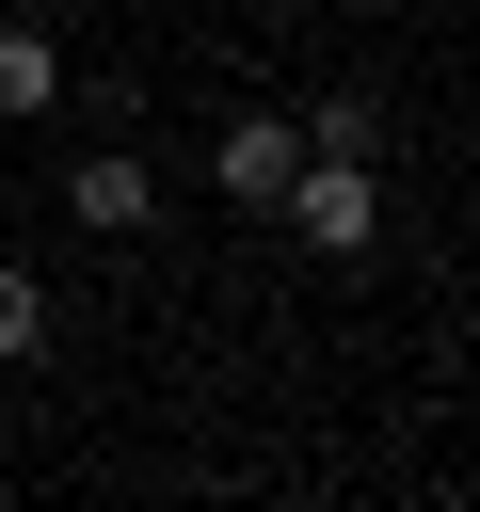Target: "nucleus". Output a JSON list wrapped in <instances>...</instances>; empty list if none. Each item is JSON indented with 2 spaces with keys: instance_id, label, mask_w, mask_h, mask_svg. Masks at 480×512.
Masks as SVG:
<instances>
[{
  "instance_id": "1",
  "label": "nucleus",
  "mask_w": 480,
  "mask_h": 512,
  "mask_svg": "<svg viewBox=\"0 0 480 512\" xmlns=\"http://www.w3.org/2000/svg\"><path fill=\"white\" fill-rule=\"evenodd\" d=\"M272 208H288V240H304V256H368V224H384V176H368L352 144H304Z\"/></svg>"
},
{
  "instance_id": "2",
  "label": "nucleus",
  "mask_w": 480,
  "mask_h": 512,
  "mask_svg": "<svg viewBox=\"0 0 480 512\" xmlns=\"http://www.w3.org/2000/svg\"><path fill=\"white\" fill-rule=\"evenodd\" d=\"M64 224H80V240H144V224H160V160H144V144H96V160L64 176Z\"/></svg>"
},
{
  "instance_id": "3",
  "label": "nucleus",
  "mask_w": 480,
  "mask_h": 512,
  "mask_svg": "<svg viewBox=\"0 0 480 512\" xmlns=\"http://www.w3.org/2000/svg\"><path fill=\"white\" fill-rule=\"evenodd\" d=\"M288 160H304V128H288V112H240V128L208 144V192H224V208H272Z\"/></svg>"
},
{
  "instance_id": "4",
  "label": "nucleus",
  "mask_w": 480,
  "mask_h": 512,
  "mask_svg": "<svg viewBox=\"0 0 480 512\" xmlns=\"http://www.w3.org/2000/svg\"><path fill=\"white\" fill-rule=\"evenodd\" d=\"M48 96H64V48H48L32 16H0V128H32Z\"/></svg>"
},
{
  "instance_id": "5",
  "label": "nucleus",
  "mask_w": 480,
  "mask_h": 512,
  "mask_svg": "<svg viewBox=\"0 0 480 512\" xmlns=\"http://www.w3.org/2000/svg\"><path fill=\"white\" fill-rule=\"evenodd\" d=\"M32 352H48V272L0 256V368H32Z\"/></svg>"
},
{
  "instance_id": "6",
  "label": "nucleus",
  "mask_w": 480,
  "mask_h": 512,
  "mask_svg": "<svg viewBox=\"0 0 480 512\" xmlns=\"http://www.w3.org/2000/svg\"><path fill=\"white\" fill-rule=\"evenodd\" d=\"M304 144H352V160H384V112H368V96H320V112H304Z\"/></svg>"
},
{
  "instance_id": "7",
  "label": "nucleus",
  "mask_w": 480,
  "mask_h": 512,
  "mask_svg": "<svg viewBox=\"0 0 480 512\" xmlns=\"http://www.w3.org/2000/svg\"><path fill=\"white\" fill-rule=\"evenodd\" d=\"M48 16H112V0H48Z\"/></svg>"
}]
</instances>
